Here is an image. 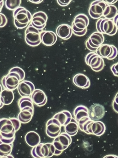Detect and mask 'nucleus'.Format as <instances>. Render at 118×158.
<instances>
[{
    "mask_svg": "<svg viewBox=\"0 0 118 158\" xmlns=\"http://www.w3.org/2000/svg\"><path fill=\"white\" fill-rule=\"evenodd\" d=\"M89 22V17L86 15L81 13L77 15L72 24L73 33L77 36L85 35L87 31V28Z\"/></svg>",
    "mask_w": 118,
    "mask_h": 158,
    "instance_id": "obj_3",
    "label": "nucleus"
},
{
    "mask_svg": "<svg viewBox=\"0 0 118 158\" xmlns=\"http://www.w3.org/2000/svg\"><path fill=\"white\" fill-rule=\"evenodd\" d=\"M108 4L104 1H94L90 4L89 10V15L93 19H100L103 15Z\"/></svg>",
    "mask_w": 118,
    "mask_h": 158,
    "instance_id": "obj_11",
    "label": "nucleus"
},
{
    "mask_svg": "<svg viewBox=\"0 0 118 158\" xmlns=\"http://www.w3.org/2000/svg\"><path fill=\"white\" fill-rule=\"evenodd\" d=\"M73 115L77 122L83 119L89 117V109L84 105L77 106L73 112Z\"/></svg>",
    "mask_w": 118,
    "mask_h": 158,
    "instance_id": "obj_22",
    "label": "nucleus"
},
{
    "mask_svg": "<svg viewBox=\"0 0 118 158\" xmlns=\"http://www.w3.org/2000/svg\"><path fill=\"white\" fill-rule=\"evenodd\" d=\"M21 82V77L17 73L10 72L2 77L1 84L5 89L13 90L17 88Z\"/></svg>",
    "mask_w": 118,
    "mask_h": 158,
    "instance_id": "obj_9",
    "label": "nucleus"
},
{
    "mask_svg": "<svg viewBox=\"0 0 118 158\" xmlns=\"http://www.w3.org/2000/svg\"><path fill=\"white\" fill-rule=\"evenodd\" d=\"M85 62L92 69L96 72H99L103 69L104 62L103 58L94 52H90L86 55Z\"/></svg>",
    "mask_w": 118,
    "mask_h": 158,
    "instance_id": "obj_8",
    "label": "nucleus"
},
{
    "mask_svg": "<svg viewBox=\"0 0 118 158\" xmlns=\"http://www.w3.org/2000/svg\"><path fill=\"white\" fill-rule=\"evenodd\" d=\"M112 106L115 112L118 114V105L116 104V102L114 100L112 102Z\"/></svg>",
    "mask_w": 118,
    "mask_h": 158,
    "instance_id": "obj_36",
    "label": "nucleus"
},
{
    "mask_svg": "<svg viewBox=\"0 0 118 158\" xmlns=\"http://www.w3.org/2000/svg\"><path fill=\"white\" fill-rule=\"evenodd\" d=\"M33 102L37 106H42L46 104L47 98L45 93L41 89H36L31 96Z\"/></svg>",
    "mask_w": 118,
    "mask_h": 158,
    "instance_id": "obj_17",
    "label": "nucleus"
},
{
    "mask_svg": "<svg viewBox=\"0 0 118 158\" xmlns=\"http://www.w3.org/2000/svg\"><path fill=\"white\" fill-rule=\"evenodd\" d=\"M79 129L78 123L74 118H72L71 121L64 126L65 132L71 137L76 134Z\"/></svg>",
    "mask_w": 118,
    "mask_h": 158,
    "instance_id": "obj_25",
    "label": "nucleus"
},
{
    "mask_svg": "<svg viewBox=\"0 0 118 158\" xmlns=\"http://www.w3.org/2000/svg\"><path fill=\"white\" fill-rule=\"evenodd\" d=\"M113 22L118 29V13L115 16V18L113 19Z\"/></svg>",
    "mask_w": 118,
    "mask_h": 158,
    "instance_id": "obj_37",
    "label": "nucleus"
},
{
    "mask_svg": "<svg viewBox=\"0 0 118 158\" xmlns=\"http://www.w3.org/2000/svg\"><path fill=\"white\" fill-rule=\"evenodd\" d=\"M0 17H1V25L0 27L1 28L3 27L6 24H7V19L6 16L3 13H1L0 14Z\"/></svg>",
    "mask_w": 118,
    "mask_h": 158,
    "instance_id": "obj_33",
    "label": "nucleus"
},
{
    "mask_svg": "<svg viewBox=\"0 0 118 158\" xmlns=\"http://www.w3.org/2000/svg\"><path fill=\"white\" fill-rule=\"evenodd\" d=\"M111 70L115 76L118 77V63L114 64L111 67Z\"/></svg>",
    "mask_w": 118,
    "mask_h": 158,
    "instance_id": "obj_34",
    "label": "nucleus"
},
{
    "mask_svg": "<svg viewBox=\"0 0 118 158\" xmlns=\"http://www.w3.org/2000/svg\"><path fill=\"white\" fill-rule=\"evenodd\" d=\"M62 127L57 119L54 118L50 119L47 121L46 125V134L48 137L55 138L60 134Z\"/></svg>",
    "mask_w": 118,
    "mask_h": 158,
    "instance_id": "obj_12",
    "label": "nucleus"
},
{
    "mask_svg": "<svg viewBox=\"0 0 118 158\" xmlns=\"http://www.w3.org/2000/svg\"><path fill=\"white\" fill-rule=\"evenodd\" d=\"M4 5V1L1 0V11L2 10V8L3 7Z\"/></svg>",
    "mask_w": 118,
    "mask_h": 158,
    "instance_id": "obj_42",
    "label": "nucleus"
},
{
    "mask_svg": "<svg viewBox=\"0 0 118 158\" xmlns=\"http://www.w3.org/2000/svg\"><path fill=\"white\" fill-rule=\"evenodd\" d=\"M56 32L58 37L65 40L70 39L73 33L72 27L66 24L58 26L56 30Z\"/></svg>",
    "mask_w": 118,
    "mask_h": 158,
    "instance_id": "obj_19",
    "label": "nucleus"
},
{
    "mask_svg": "<svg viewBox=\"0 0 118 158\" xmlns=\"http://www.w3.org/2000/svg\"><path fill=\"white\" fill-rule=\"evenodd\" d=\"M71 0H66V1H62V0H58L57 2L59 5L62 6H66L68 5L71 2Z\"/></svg>",
    "mask_w": 118,
    "mask_h": 158,
    "instance_id": "obj_35",
    "label": "nucleus"
},
{
    "mask_svg": "<svg viewBox=\"0 0 118 158\" xmlns=\"http://www.w3.org/2000/svg\"><path fill=\"white\" fill-rule=\"evenodd\" d=\"M112 48V53L109 57L107 58V59L109 60H112L114 59L118 55V50L116 47L113 45H111Z\"/></svg>",
    "mask_w": 118,
    "mask_h": 158,
    "instance_id": "obj_32",
    "label": "nucleus"
},
{
    "mask_svg": "<svg viewBox=\"0 0 118 158\" xmlns=\"http://www.w3.org/2000/svg\"><path fill=\"white\" fill-rule=\"evenodd\" d=\"M55 152V148L52 143H42L33 148L31 155L35 158H50L54 156Z\"/></svg>",
    "mask_w": 118,
    "mask_h": 158,
    "instance_id": "obj_4",
    "label": "nucleus"
},
{
    "mask_svg": "<svg viewBox=\"0 0 118 158\" xmlns=\"http://www.w3.org/2000/svg\"><path fill=\"white\" fill-rule=\"evenodd\" d=\"M105 109L103 105L99 104L92 105L89 110V117L93 121H99L104 117Z\"/></svg>",
    "mask_w": 118,
    "mask_h": 158,
    "instance_id": "obj_14",
    "label": "nucleus"
},
{
    "mask_svg": "<svg viewBox=\"0 0 118 158\" xmlns=\"http://www.w3.org/2000/svg\"><path fill=\"white\" fill-rule=\"evenodd\" d=\"M10 72H15L17 73L21 77V82L22 81L25 77V73L22 69L19 67H13L9 70Z\"/></svg>",
    "mask_w": 118,
    "mask_h": 158,
    "instance_id": "obj_31",
    "label": "nucleus"
},
{
    "mask_svg": "<svg viewBox=\"0 0 118 158\" xmlns=\"http://www.w3.org/2000/svg\"><path fill=\"white\" fill-rule=\"evenodd\" d=\"M72 142L71 136L66 133L60 134L57 137L54 138L52 143L55 148L54 155L59 156L63 151L68 148Z\"/></svg>",
    "mask_w": 118,
    "mask_h": 158,
    "instance_id": "obj_7",
    "label": "nucleus"
},
{
    "mask_svg": "<svg viewBox=\"0 0 118 158\" xmlns=\"http://www.w3.org/2000/svg\"><path fill=\"white\" fill-rule=\"evenodd\" d=\"M14 99V94L13 90L4 89L1 91L0 101L5 105L11 104Z\"/></svg>",
    "mask_w": 118,
    "mask_h": 158,
    "instance_id": "obj_24",
    "label": "nucleus"
},
{
    "mask_svg": "<svg viewBox=\"0 0 118 158\" xmlns=\"http://www.w3.org/2000/svg\"><path fill=\"white\" fill-rule=\"evenodd\" d=\"M114 101L116 102V104L118 105V92L116 94V95H115Z\"/></svg>",
    "mask_w": 118,
    "mask_h": 158,
    "instance_id": "obj_40",
    "label": "nucleus"
},
{
    "mask_svg": "<svg viewBox=\"0 0 118 158\" xmlns=\"http://www.w3.org/2000/svg\"><path fill=\"white\" fill-rule=\"evenodd\" d=\"M103 34L98 32H95L91 35L85 42L86 48L92 52L97 51L98 48L104 42Z\"/></svg>",
    "mask_w": 118,
    "mask_h": 158,
    "instance_id": "obj_10",
    "label": "nucleus"
},
{
    "mask_svg": "<svg viewBox=\"0 0 118 158\" xmlns=\"http://www.w3.org/2000/svg\"><path fill=\"white\" fill-rule=\"evenodd\" d=\"M118 14V9L114 5H107L104 10L103 16L106 19H112Z\"/></svg>",
    "mask_w": 118,
    "mask_h": 158,
    "instance_id": "obj_28",
    "label": "nucleus"
},
{
    "mask_svg": "<svg viewBox=\"0 0 118 158\" xmlns=\"http://www.w3.org/2000/svg\"><path fill=\"white\" fill-rule=\"evenodd\" d=\"M25 141L29 147L33 148L40 143L41 138L39 135L34 131L28 132L25 135Z\"/></svg>",
    "mask_w": 118,
    "mask_h": 158,
    "instance_id": "obj_20",
    "label": "nucleus"
},
{
    "mask_svg": "<svg viewBox=\"0 0 118 158\" xmlns=\"http://www.w3.org/2000/svg\"><path fill=\"white\" fill-rule=\"evenodd\" d=\"M48 17L46 14L43 11H38L32 15L31 23L37 29L43 30L46 25Z\"/></svg>",
    "mask_w": 118,
    "mask_h": 158,
    "instance_id": "obj_13",
    "label": "nucleus"
},
{
    "mask_svg": "<svg viewBox=\"0 0 118 158\" xmlns=\"http://www.w3.org/2000/svg\"><path fill=\"white\" fill-rule=\"evenodd\" d=\"M112 52V48L111 45L103 44L98 48L96 53L100 57L108 58L111 56Z\"/></svg>",
    "mask_w": 118,
    "mask_h": 158,
    "instance_id": "obj_26",
    "label": "nucleus"
},
{
    "mask_svg": "<svg viewBox=\"0 0 118 158\" xmlns=\"http://www.w3.org/2000/svg\"><path fill=\"white\" fill-rule=\"evenodd\" d=\"M96 29L97 32L109 36L114 35L118 31L113 21L106 18H100L98 20L96 23Z\"/></svg>",
    "mask_w": 118,
    "mask_h": 158,
    "instance_id": "obj_6",
    "label": "nucleus"
},
{
    "mask_svg": "<svg viewBox=\"0 0 118 158\" xmlns=\"http://www.w3.org/2000/svg\"><path fill=\"white\" fill-rule=\"evenodd\" d=\"M110 158V157H113V158H118V156H116V155H107L105 156H104V158Z\"/></svg>",
    "mask_w": 118,
    "mask_h": 158,
    "instance_id": "obj_41",
    "label": "nucleus"
},
{
    "mask_svg": "<svg viewBox=\"0 0 118 158\" xmlns=\"http://www.w3.org/2000/svg\"><path fill=\"white\" fill-rule=\"evenodd\" d=\"M105 1L106 3L109 4V5H112V4L116 3V2H117L118 1H115V0H109V1Z\"/></svg>",
    "mask_w": 118,
    "mask_h": 158,
    "instance_id": "obj_38",
    "label": "nucleus"
},
{
    "mask_svg": "<svg viewBox=\"0 0 118 158\" xmlns=\"http://www.w3.org/2000/svg\"><path fill=\"white\" fill-rule=\"evenodd\" d=\"M73 82L77 87L83 89H87L90 86V81L86 75L82 73H78L74 75Z\"/></svg>",
    "mask_w": 118,
    "mask_h": 158,
    "instance_id": "obj_18",
    "label": "nucleus"
},
{
    "mask_svg": "<svg viewBox=\"0 0 118 158\" xmlns=\"http://www.w3.org/2000/svg\"><path fill=\"white\" fill-rule=\"evenodd\" d=\"M35 90L33 84L28 81H23L19 84L17 90L22 97H29Z\"/></svg>",
    "mask_w": 118,
    "mask_h": 158,
    "instance_id": "obj_15",
    "label": "nucleus"
},
{
    "mask_svg": "<svg viewBox=\"0 0 118 158\" xmlns=\"http://www.w3.org/2000/svg\"><path fill=\"white\" fill-rule=\"evenodd\" d=\"M53 118L57 119L61 126L64 127L71 121L72 117L70 111L65 110L56 113Z\"/></svg>",
    "mask_w": 118,
    "mask_h": 158,
    "instance_id": "obj_21",
    "label": "nucleus"
},
{
    "mask_svg": "<svg viewBox=\"0 0 118 158\" xmlns=\"http://www.w3.org/2000/svg\"><path fill=\"white\" fill-rule=\"evenodd\" d=\"M18 105L20 111L25 109H32L34 110L33 102L29 97H22L19 100Z\"/></svg>",
    "mask_w": 118,
    "mask_h": 158,
    "instance_id": "obj_27",
    "label": "nucleus"
},
{
    "mask_svg": "<svg viewBox=\"0 0 118 158\" xmlns=\"http://www.w3.org/2000/svg\"></svg>",
    "mask_w": 118,
    "mask_h": 158,
    "instance_id": "obj_44",
    "label": "nucleus"
},
{
    "mask_svg": "<svg viewBox=\"0 0 118 158\" xmlns=\"http://www.w3.org/2000/svg\"><path fill=\"white\" fill-rule=\"evenodd\" d=\"M29 1L33 3L39 4L42 2L43 1V0H42V1H41V0H35H35H32V1H30V0H29Z\"/></svg>",
    "mask_w": 118,
    "mask_h": 158,
    "instance_id": "obj_39",
    "label": "nucleus"
},
{
    "mask_svg": "<svg viewBox=\"0 0 118 158\" xmlns=\"http://www.w3.org/2000/svg\"><path fill=\"white\" fill-rule=\"evenodd\" d=\"M0 142L13 143L15 140L16 132L20 129L21 122L18 118L1 119Z\"/></svg>",
    "mask_w": 118,
    "mask_h": 158,
    "instance_id": "obj_1",
    "label": "nucleus"
},
{
    "mask_svg": "<svg viewBox=\"0 0 118 158\" xmlns=\"http://www.w3.org/2000/svg\"><path fill=\"white\" fill-rule=\"evenodd\" d=\"M42 43L47 47L53 45L57 40V35L52 31H43L41 33Z\"/></svg>",
    "mask_w": 118,
    "mask_h": 158,
    "instance_id": "obj_16",
    "label": "nucleus"
},
{
    "mask_svg": "<svg viewBox=\"0 0 118 158\" xmlns=\"http://www.w3.org/2000/svg\"><path fill=\"white\" fill-rule=\"evenodd\" d=\"M21 2V0H6L5 1V6L9 10L14 11L20 7Z\"/></svg>",
    "mask_w": 118,
    "mask_h": 158,
    "instance_id": "obj_30",
    "label": "nucleus"
},
{
    "mask_svg": "<svg viewBox=\"0 0 118 158\" xmlns=\"http://www.w3.org/2000/svg\"><path fill=\"white\" fill-rule=\"evenodd\" d=\"M34 114V110L32 109L21 110L17 116V118L22 124H27L32 120Z\"/></svg>",
    "mask_w": 118,
    "mask_h": 158,
    "instance_id": "obj_23",
    "label": "nucleus"
},
{
    "mask_svg": "<svg viewBox=\"0 0 118 158\" xmlns=\"http://www.w3.org/2000/svg\"><path fill=\"white\" fill-rule=\"evenodd\" d=\"M0 104H1V109L3 107L4 104L1 101H0Z\"/></svg>",
    "mask_w": 118,
    "mask_h": 158,
    "instance_id": "obj_43",
    "label": "nucleus"
},
{
    "mask_svg": "<svg viewBox=\"0 0 118 158\" xmlns=\"http://www.w3.org/2000/svg\"><path fill=\"white\" fill-rule=\"evenodd\" d=\"M43 30L37 29L30 23L25 31V40L26 43L29 46H37L42 43L41 33Z\"/></svg>",
    "mask_w": 118,
    "mask_h": 158,
    "instance_id": "obj_5",
    "label": "nucleus"
},
{
    "mask_svg": "<svg viewBox=\"0 0 118 158\" xmlns=\"http://www.w3.org/2000/svg\"><path fill=\"white\" fill-rule=\"evenodd\" d=\"M0 157L6 158L11 153L13 149V143H6L0 142Z\"/></svg>",
    "mask_w": 118,
    "mask_h": 158,
    "instance_id": "obj_29",
    "label": "nucleus"
},
{
    "mask_svg": "<svg viewBox=\"0 0 118 158\" xmlns=\"http://www.w3.org/2000/svg\"><path fill=\"white\" fill-rule=\"evenodd\" d=\"M13 17L15 27L17 29H23L26 27L31 22L32 15L25 8L20 6L13 11Z\"/></svg>",
    "mask_w": 118,
    "mask_h": 158,
    "instance_id": "obj_2",
    "label": "nucleus"
}]
</instances>
